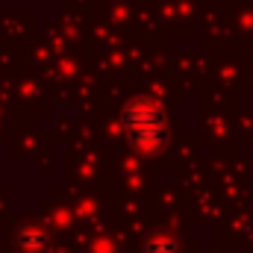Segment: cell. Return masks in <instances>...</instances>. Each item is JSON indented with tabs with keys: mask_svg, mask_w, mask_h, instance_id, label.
I'll list each match as a JSON object with an SVG mask.
<instances>
[{
	"mask_svg": "<svg viewBox=\"0 0 253 253\" xmlns=\"http://www.w3.org/2000/svg\"><path fill=\"white\" fill-rule=\"evenodd\" d=\"M124 124H126V135L141 147H156V144L165 141V121L147 103H132L126 109Z\"/></svg>",
	"mask_w": 253,
	"mask_h": 253,
	"instance_id": "6da1fadb",
	"label": "cell"
},
{
	"mask_svg": "<svg viewBox=\"0 0 253 253\" xmlns=\"http://www.w3.org/2000/svg\"><path fill=\"white\" fill-rule=\"evenodd\" d=\"M147 253H174V242L168 236H153L147 242Z\"/></svg>",
	"mask_w": 253,
	"mask_h": 253,
	"instance_id": "7a4b0ae2",
	"label": "cell"
}]
</instances>
